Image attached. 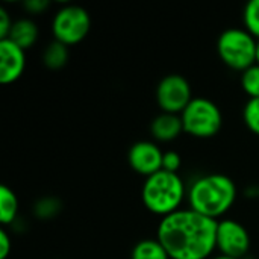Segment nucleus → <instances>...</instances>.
<instances>
[{
    "label": "nucleus",
    "instance_id": "obj_16",
    "mask_svg": "<svg viewBox=\"0 0 259 259\" xmlns=\"http://www.w3.org/2000/svg\"><path fill=\"white\" fill-rule=\"evenodd\" d=\"M241 87L250 99L259 97V64H255L241 73Z\"/></svg>",
    "mask_w": 259,
    "mask_h": 259
},
{
    "label": "nucleus",
    "instance_id": "obj_13",
    "mask_svg": "<svg viewBox=\"0 0 259 259\" xmlns=\"http://www.w3.org/2000/svg\"><path fill=\"white\" fill-rule=\"evenodd\" d=\"M131 259H170V256L158 238H146L134 246Z\"/></svg>",
    "mask_w": 259,
    "mask_h": 259
},
{
    "label": "nucleus",
    "instance_id": "obj_19",
    "mask_svg": "<svg viewBox=\"0 0 259 259\" xmlns=\"http://www.w3.org/2000/svg\"><path fill=\"white\" fill-rule=\"evenodd\" d=\"M243 118L250 132L259 135V97L249 99L243 109Z\"/></svg>",
    "mask_w": 259,
    "mask_h": 259
},
{
    "label": "nucleus",
    "instance_id": "obj_18",
    "mask_svg": "<svg viewBox=\"0 0 259 259\" xmlns=\"http://www.w3.org/2000/svg\"><path fill=\"white\" fill-rule=\"evenodd\" d=\"M61 211V202L55 197H44L39 199L33 206V214L41 220L53 219Z\"/></svg>",
    "mask_w": 259,
    "mask_h": 259
},
{
    "label": "nucleus",
    "instance_id": "obj_25",
    "mask_svg": "<svg viewBox=\"0 0 259 259\" xmlns=\"http://www.w3.org/2000/svg\"><path fill=\"white\" fill-rule=\"evenodd\" d=\"M256 64H259V39H258V52H256Z\"/></svg>",
    "mask_w": 259,
    "mask_h": 259
},
{
    "label": "nucleus",
    "instance_id": "obj_21",
    "mask_svg": "<svg viewBox=\"0 0 259 259\" xmlns=\"http://www.w3.org/2000/svg\"><path fill=\"white\" fill-rule=\"evenodd\" d=\"M12 24H14V21L11 20L8 11L5 8H0V41L6 39L9 36Z\"/></svg>",
    "mask_w": 259,
    "mask_h": 259
},
{
    "label": "nucleus",
    "instance_id": "obj_10",
    "mask_svg": "<svg viewBox=\"0 0 259 259\" xmlns=\"http://www.w3.org/2000/svg\"><path fill=\"white\" fill-rule=\"evenodd\" d=\"M26 68V53L11 39L0 41V82L12 83L21 77Z\"/></svg>",
    "mask_w": 259,
    "mask_h": 259
},
{
    "label": "nucleus",
    "instance_id": "obj_20",
    "mask_svg": "<svg viewBox=\"0 0 259 259\" xmlns=\"http://www.w3.org/2000/svg\"><path fill=\"white\" fill-rule=\"evenodd\" d=\"M181 165H182V159H181V155L178 152H165L164 153V158H162V170L165 171H170V173H178L181 170Z\"/></svg>",
    "mask_w": 259,
    "mask_h": 259
},
{
    "label": "nucleus",
    "instance_id": "obj_11",
    "mask_svg": "<svg viewBox=\"0 0 259 259\" xmlns=\"http://www.w3.org/2000/svg\"><path fill=\"white\" fill-rule=\"evenodd\" d=\"M150 132L155 140L161 143H168L176 140L184 132V124L181 115L162 112L153 118L150 124Z\"/></svg>",
    "mask_w": 259,
    "mask_h": 259
},
{
    "label": "nucleus",
    "instance_id": "obj_7",
    "mask_svg": "<svg viewBox=\"0 0 259 259\" xmlns=\"http://www.w3.org/2000/svg\"><path fill=\"white\" fill-rule=\"evenodd\" d=\"M193 100L191 87L181 74H167L156 88V102L162 112L181 115Z\"/></svg>",
    "mask_w": 259,
    "mask_h": 259
},
{
    "label": "nucleus",
    "instance_id": "obj_4",
    "mask_svg": "<svg viewBox=\"0 0 259 259\" xmlns=\"http://www.w3.org/2000/svg\"><path fill=\"white\" fill-rule=\"evenodd\" d=\"M217 52L223 64L243 73L256 64L258 39L246 29L231 27L220 33Z\"/></svg>",
    "mask_w": 259,
    "mask_h": 259
},
{
    "label": "nucleus",
    "instance_id": "obj_17",
    "mask_svg": "<svg viewBox=\"0 0 259 259\" xmlns=\"http://www.w3.org/2000/svg\"><path fill=\"white\" fill-rule=\"evenodd\" d=\"M244 29L249 30L256 39H259V0H250L243 11Z\"/></svg>",
    "mask_w": 259,
    "mask_h": 259
},
{
    "label": "nucleus",
    "instance_id": "obj_2",
    "mask_svg": "<svg viewBox=\"0 0 259 259\" xmlns=\"http://www.w3.org/2000/svg\"><path fill=\"white\" fill-rule=\"evenodd\" d=\"M187 199L190 209L219 222L235 203L237 187L226 175H205L191 184Z\"/></svg>",
    "mask_w": 259,
    "mask_h": 259
},
{
    "label": "nucleus",
    "instance_id": "obj_15",
    "mask_svg": "<svg viewBox=\"0 0 259 259\" xmlns=\"http://www.w3.org/2000/svg\"><path fill=\"white\" fill-rule=\"evenodd\" d=\"M18 212V199L15 193L3 185L0 188V222L2 225H11Z\"/></svg>",
    "mask_w": 259,
    "mask_h": 259
},
{
    "label": "nucleus",
    "instance_id": "obj_12",
    "mask_svg": "<svg viewBox=\"0 0 259 259\" xmlns=\"http://www.w3.org/2000/svg\"><path fill=\"white\" fill-rule=\"evenodd\" d=\"M6 39H11L20 49L26 50L32 47L38 39V26L30 18H20L15 20L11 29V33Z\"/></svg>",
    "mask_w": 259,
    "mask_h": 259
},
{
    "label": "nucleus",
    "instance_id": "obj_22",
    "mask_svg": "<svg viewBox=\"0 0 259 259\" xmlns=\"http://www.w3.org/2000/svg\"><path fill=\"white\" fill-rule=\"evenodd\" d=\"M50 6V2L47 0H27L23 3V8L29 14H42Z\"/></svg>",
    "mask_w": 259,
    "mask_h": 259
},
{
    "label": "nucleus",
    "instance_id": "obj_6",
    "mask_svg": "<svg viewBox=\"0 0 259 259\" xmlns=\"http://www.w3.org/2000/svg\"><path fill=\"white\" fill-rule=\"evenodd\" d=\"M91 18L85 8L77 5H67L56 11L52 20V32L55 41L65 46L79 44L88 35Z\"/></svg>",
    "mask_w": 259,
    "mask_h": 259
},
{
    "label": "nucleus",
    "instance_id": "obj_23",
    "mask_svg": "<svg viewBox=\"0 0 259 259\" xmlns=\"http://www.w3.org/2000/svg\"><path fill=\"white\" fill-rule=\"evenodd\" d=\"M11 237L6 229H0V259H6L11 252Z\"/></svg>",
    "mask_w": 259,
    "mask_h": 259
},
{
    "label": "nucleus",
    "instance_id": "obj_24",
    "mask_svg": "<svg viewBox=\"0 0 259 259\" xmlns=\"http://www.w3.org/2000/svg\"><path fill=\"white\" fill-rule=\"evenodd\" d=\"M212 259H237V258H229V256H223V255H219V256H215V258Z\"/></svg>",
    "mask_w": 259,
    "mask_h": 259
},
{
    "label": "nucleus",
    "instance_id": "obj_1",
    "mask_svg": "<svg viewBox=\"0 0 259 259\" xmlns=\"http://www.w3.org/2000/svg\"><path fill=\"white\" fill-rule=\"evenodd\" d=\"M217 220L182 208L161 219L156 238L170 259H208L217 249Z\"/></svg>",
    "mask_w": 259,
    "mask_h": 259
},
{
    "label": "nucleus",
    "instance_id": "obj_3",
    "mask_svg": "<svg viewBox=\"0 0 259 259\" xmlns=\"http://www.w3.org/2000/svg\"><path fill=\"white\" fill-rule=\"evenodd\" d=\"M187 194L188 193L182 178L178 173H170L165 170L146 178L141 191L144 206L162 219L182 209L181 205Z\"/></svg>",
    "mask_w": 259,
    "mask_h": 259
},
{
    "label": "nucleus",
    "instance_id": "obj_5",
    "mask_svg": "<svg viewBox=\"0 0 259 259\" xmlns=\"http://www.w3.org/2000/svg\"><path fill=\"white\" fill-rule=\"evenodd\" d=\"M184 132L196 138L215 137L223 124L220 108L206 97H193L181 114Z\"/></svg>",
    "mask_w": 259,
    "mask_h": 259
},
{
    "label": "nucleus",
    "instance_id": "obj_8",
    "mask_svg": "<svg viewBox=\"0 0 259 259\" xmlns=\"http://www.w3.org/2000/svg\"><path fill=\"white\" fill-rule=\"evenodd\" d=\"M250 249L247 229L231 219H223L217 226V250L223 256L243 259Z\"/></svg>",
    "mask_w": 259,
    "mask_h": 259
},
{
    "label": "nucleus",
    "instance_id": "obj_9",
    "mask_svg": "<svg viewBox=\"0 0 259 259\" xmlns=\"http://www.w3.org/2000/svg\"><path fill=\"white\" fill-rule=\"evenodd\" d=\"M162 158L164 152L152 141H137L127 153L132 170L146 178L162 170Z\"/></svg>",
    "mask_w": 259,
    "mask_h": 259
},
{
    "label": "nucleus",
    "instance_id": "obj_14",
    "mask_svg": "<svg viewBox=\"0 0 259 259\" xmlns=\"http://www.w3.org/2000/svg\"><path fill=\"white\" fill-rule=\"evenodd\" d=\"M68 61V46L53 41L50 42L42 53V62L50 70H59L62 68Z\"/></svg>",
    "mask_w": 259,
    "mask_h": 259
}]
</instances>
